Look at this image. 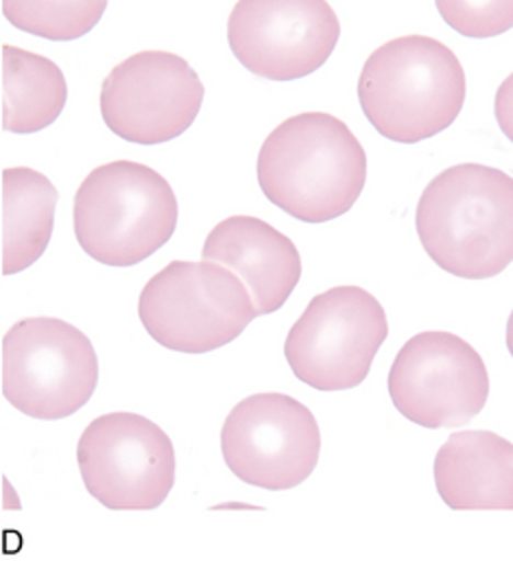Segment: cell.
Returning a JSON list of instances; mask_svg holds the SVG:
<instances>
[{
    "instance_id": "18",
    "label": "cell",
    "mask_w": 513,
    "mask_h": 561,
    "mask_svg": "<svg viewBox=\"0 0 513 561\" xmlns=\"http://www.w3.org/2000/svg\"><path fill=\"white\" fill-rule=\"evenodd\" d=\"M437 11L444 20L468 37H494L510 31L513 2H448L440 0Z\"/></svg>"
},
{
    "instance_id": "13",
    "label": "cell",
    "mask_w": 513,
    "mask_h": 561,
    "mask_svg": "<svg viewBox=\"0 0 513 561\" xmlns=\"http://www.w3.org/2000/svg\"><path fill=\"white\" fill-rule=\"evenodd\" d=\"M202 256L246 282L258 317L280 310L301 278V256L295 243L266 221L248 215L217 224L206 237Z\"/></svg>"
},
{
    "instance_id": "7",
    "label": "cell",
    "mask_w": 513,
    "mask_h": 561,
    "mask_svg": "<svg viewBox=\"0 0 513 561\" xmlns=\"http://www.w3.org/2000/svg\"><path fill=\"white\" fill-rule=\"evenodd\" d=\"M387 334V312L372 293L334 286L308 301L288 330L284 356L304 385L345 391L363 385Z\"/></svg>"
},
{
    "instance_id": "1",
    "label": "cell",
    "mask_w": 513,
    "mask_h": 561,
    "mask_svg": "<svg viewBox=\"0 0 513 561\" xmlns=\"http://www.w3.org/2000/svg\"><path fill=\"white\" fill-rule=\"evenodd\" d=\"M256 175L275 208L304 224H328L350 213L363 195L367 153L341 118L304 112L264 138Z\"/></svg>"
},
{
    "instance_id": "14",
    "label": "cell",
    "mask_w": 513,
    "mask_h": 561,
    "mask_svg": "<svg viewBox=\"0 0 513 561\" xmlns=\"http://www.w3.org/2000/svg\"><path fill=\"white\" fill-rule=\"evenodd\" d=\"M435 488L455 512H512L513 444L492 431H464L437 450Z\"/></svg>"
},
{
    "instance_id": "16",
    "label": "cell",
    "mask_w": 513,
    "mask_h": 561,
    "mask_svg": "<svg viewBox=\"0 0 513 561\" xmlns=\"http://www.w3.org/2000/svg\"><path fill=\"white\" fill-rule=\"evenodd\" d=\"M68 83L61 68L37 53L2 44V129L35 134L64 112Z\"/></svg>"
},
{
    "instance_id": "2",
    "label": "cell",
    "mask_w": 513,
    "mask_h": 561,
    "mask_svg": "<svg viewBox=\"0 0 513 561\" xmlns=\"http://www.w3.org/2000/svg\"><path fill=\"white\" fill-rule=\"evenodd\" d=\"M415 230L429 259L451 276L488 280L513 261V180L486 164H457L424 188Z\"/></svg>"
},
{
    "instance_id": "11",
    "label": "cell",
    "mask_w": 513,
    "mask_h": 561,
    "mask_svg": "<svg viewBox=\"0 0 513 561\" xmlns=\"http://www.w3.org/2000/svg\"><path fill=\"white\" fill-rule=\"evenodd\" d=\"M206 88L195 68L169 50H140L114 66L101 85V116L134 145H164L191 129Z\"/></svg>"
},
{
    "instance_id": "5",
    "label": "cell",
    "mask_w": 513,
    "mask_h": 561,
    "mask_svg": "<svg viewBox=\"0 0 513 561\" xmlns=\"http://www.w3.org/2000/svg\"><path fill=\"white\" fill-rule=\"evenodd\" d=\"M138 317L162 347L206 354L237 341L258 310L246 282L228 267L173 261L145 284Z\"/></svg>"
},
{
    "instance_id": "12",
    "label": "cell",
    "mask_w": 513,
    "mask_h": 561,
    "mask_svg": "<svg viewBox=\"0 0 513 561\" xmlns=\"http://www.w3.org/2000/svg\"><path fill=\"white\" fill-rule=\"evenodd\" d=\"M341 35L323 0H241L228 18L232 55L256 77L293 81L317 72Z\"/></svg>"
},
{
    "instance_id": "9",
    "label": "cell",
    "mask_w": 513,
    "mask_h": 561,
    "mask_svg": "<svg viewBox=\"0 0 513 561\" xmlns=\"http://www.w3.org/2000/svg\"><path fill=\"white\" fill-rule=\"evenodd\" d=\"M394 407L422 428H457L488 404L490 376L481 354L453 332H420L409 339L391 369Z\"/></svg>"
},
{
    "instance_id": "8",
    "label": "cell",
    "mask_w": 513,
    "mask_h": 561,
    "mask_svg": "<svg viewBox=\"0 0 513 561\" xmlns=\"http://www.w3.org/2000/svg\"><path fill=\"white\" fill-rule=\"evenodd\" d=\"M77 463L88 494L110 512H153L175 485V448L151 420L116 411L88 424Z\"/></svg>"
},
{
    "instance_id": "3",
    "label": "cell",
    "mask_w": 513,
    "mask_h": 561,
    "mask_svg": "<svg viewBox=\"0 0 513 561\" xmlns=\"http://www.w3.org/2000/svg\"><path fill=\"white\" fill-rule=\"evenodd\" d=\"M466 70L451 46L404 35L378 46L358 77L369 125L391 142L418 145L446 131L464 110Z\"/></svg>"
},
{
    "instance_id": "6",
    "label": "cell",
    "mask_w": 513,
    "mask_h": 561,
    "mask_svg": "<svg viewBox=\"0 0 513 561\" xmlns=\"http://www.w3.org/2000/svg\"><path fill=\"white\" fill-rule=\"evenodd\" d=\"M99 385V358L77 325L29 317L2 336V396L20 413L55 422L81 411Z\"/></svg>"
},
{
    "instance_id": "4",
    "label": "cell",
    "mask_w": 513,
    "mask_h": 561,
    "mask_svg": "<svg viewBox=\"0 0 513 561\" xmlns=\"http://www.w3.org/2000/svg\"><path fill=\"white\" fill-rule=\"evenodd\" d=\"M178 197L158 171L116 160L88 173L75 193L72 230L81 250L107 267H134L178 230Z\"/></svg>"
},
{
    "instance_id": "15",
    "label": "cell",
    "mask_w": 513,
    "mask_h": 561,
    "mask_svg": "<svg viewBox=\"0 0 513 561\" xmlns=\"http://www.w3.org/2000/svg\"><path fill=\"white\" fill-rule=\"evenodd\" d=\"M59 193L35 169L2 171V276L35 265L53 237Z\"/></svg>"
},
{
    "instance_id": "17",
    "label": "cell",
    "mask_w": 513,
    "mask_h": 561,
    "mask_svg": "<svg viewBox=\"0 0 513 561\" xmlns=\"http://www.w3.org/2000/svg\"><path fill=\"white\" fill-rule=\"evenodd\" d=\"M107 2H22L4 0V18L31 35L70 42L90 33L103 18Z\"/></svg>"
},
{
    "instance_id": "10",
    "label": "cell",
    "mask_w": 513,
    "mask_h": 561,
    "mask_svg": "<svg viewBox=\"0 0 513 561\" xmlns=\"http://www.w3.org/2000/svg\"><path fill=\"white\" fill-rule=\"evenodd\" d=\"M221 453L230 472L248 485L284 492L317 468L321 431L306 404L286 393H254L224 422Z\"/></svg>"
}]
</instances>
